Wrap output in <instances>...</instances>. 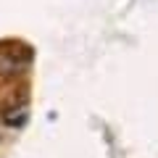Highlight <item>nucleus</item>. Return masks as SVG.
I'll use <instances>...</instances> for the list:
<instances>
[{
  "instance_id": "nucleus-1",
  "label": "nucleus",
  "mask_w": 158,
  "mask_h": 158,
  "mask_svg": "<svg viewBox=\"0 0 158 158\" xmlns=\"http://www.w3.org/2000/svg\"><path fill=\"white\" fill-rule=\"evenodd\" d=\"M27 63H29V58H24V56L0 53V74H3V77H13V74H19Z\"/></svg>"
},
{
  "instance_id": "nucleus-2",
  "label": "nucleus",
  "mask_w": 158,
  "mask_h": 158,
  "mask_svg": "<svg viewBox=\"0 0 158 158\" xmlns=\"http://www.w3.org/2000/svg\"><path fill=\"white\" fill-rule=\"evenodd\" d=\"M24 121H27V111H24V108H6V111H3V124L21 127Z\"/></svg>"
}]
</instances>
